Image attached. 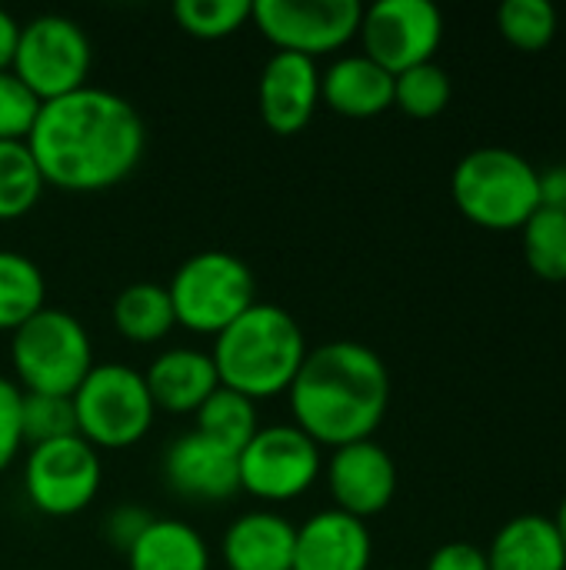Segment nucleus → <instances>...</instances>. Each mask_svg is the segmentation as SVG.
<instances>
[{"label":"nucleus","mask_w":566,"mask_h":570,"mask_svg":"<svg viewBox=\"0 0 566 570\" xmlns=\"http://www.w3.org/2000/svg\"><path fill=\"white\" fill-rule=\"evenodd\" d=\"M147 130L130 100L103 87H80L40 104L27 147L47 180L67 194L117 187L143 157Z\"/></svg>","instance_id":"nucleus-1"},{"label":"nucleus","mask_w":566,"mask_h":570,"mask_svg":"<svg viewBox=\"0 0 566 570\" xmlns=\"http://www.w3.org/2000/svg\"><path fill=\"white\" fill-rule=\"evenodd\" d=\"M287 404L294 424L320 448L370 441L390 407V371L360 341H330L307 351Z\"/></svg>","instance_id":"nucleus-2"},{"label":"nucleus","mask_w":566,"mask_h":570,"mask_svg":"<svg viewBox=\"0 0 566 570\" xmlns=\"http://www.w3.org/2000/svg\"><path fill=\"white\" fill-rule=\"evenodd\" d=\"M307 351L310 347L297 317L277 304L257 301L214 337L210 357L220 387H230L257 404L290 391Z\"/></svg>","instance_id":"nucleus-3"},{"label":"nucleus","mask_w":566,"mask_h":570,"mask_svg":"<svg viewBox=\"0 0 566 570\" xmlns=\"http://www.w3.org/2000/svg\"><path fill=\"white\" fill-rule=\"evenodd\" d=\"M450 194L470 224L520 230L540 210V170L510 147H477L457 160Z\"/></svg>","instance_id":"nucleus-4"},{"label":"nucleus","mask_w":566,"mask_h":570,"mask_svg":"<svg viewBox=\"0 0 566 570\" xmlns=\"http://www.w3.org/2000/svg\"><path fill=\"white\" fill-rule=\"evenodd\" d=\"M10 367L23 394L73 397L93 367L90 334L70 311L43 307L10 334Z\"/></svg>","instance_id":"nucleus-5"},{"label":"nucleus","mask_w":566,"mask_h":570,"mask_svg":"<svg viewBox=\"0 0 566 570\" xmlns=\"http://www.w3.org/2000/svg\"><path fill=\"white\" fill-rule=\"evenodd\" d=\"M77 434L93 451H127L140 444L157 417L147 381L130 364H93L73 391Z\"/></svg>","instance_id":"nucleus-6"},{"label":"nucleus","mask_w":566,"mask_h":570,"mask_svg":"<svg viewBox=\"0 0 566 570\" xmlns=\"http://www.w3.org/2000/svg\"><path fill=\"white\" fill-rule=\"evenodd\" d=\"M167 294L177 327L217 337L257 304V281L237 254L200 250L173 271Z\"/></svg>","instance_id":"nucleus-7"},{"label":"nucleus","mask_w":566,"mask_h":570,"mask_svg":"<svg viewBox=\"0 0 566 570\" xmlns=\"http://www.w3.org/2000/svg\"><path fill=\"white\" fill-rule=\"evenodd\" d=\"M90 60V40L77 20L63 13H40L20 23L10 73L40 104H47L87 87Z\"/></svg>","instance_id":"nucleus-8"},{"label":"nucleus","mask_w":566,"mask_h":570,"mask_svg":"<svg viewBox=\"0 0 566 570\" xmlns=\"http://www.w3.org/2000/svg\"><path fill=\"white\" fill-rule=\"evenodd\" d=\"M237 471L244 494L267 504H287L304 498L320 481L324 448L297 424H260V431L237 454Z\"/></svg>","instance_id":"nucleus-9"},{"label":"nucleus","mask_w":566,"mask_h":570,"mask_svg":"<svg viewBox=\"0 0 566 570\" xmlns=\"http://www.w3.org/2000/svg\"><path fill=\"white\" fill-rule=\"evenodd\" d=\"M360 0H257L250 23L284 53L320 60L344 50L360 30Z\"/></svg>","instance_id":"nucleus-10"},{"label":"nucleus","mask_w":566,"mask_h":570,"mask_svg":"<svg viewBox=\"0 0 566 570\" xmlns=\"http://www.w3.org/2000/svg\"><path fill=\"white\" fill-rule=\"evenodd\" d=\"M103 464L80 434L30 448L23 461L27 501L47 518H73L100 494Z\"/></svg>","instance_id":"nucleus-11"},{"label":"nucleus","mask_w":566,"mask_h":570,"mask_svg":"<svg viewBox=\"0 0 566 570\" xmlns=\"http://www.w3.org/2000/svg\"><path fill=\"white\" fill-rule=\"evenodd\" d=\"M360 53L387 73L430 63L444 40V13L430 0H377L360 17Z\"/></svg>","instance_id":"nucleus-12"},{"label":"nucleus","mask_w":566,"mask_h":570,"mask_svg":"<svg viewBox=\"0 0 566 570\" xmlns=\"http://www.w3.org/2000/svg\"><path fill=\"white\" fill-rule=\"evenodd\" d=\"M324 478L334 508L357 521H370L384 514L397 494V464L390 451L374 438L330 451L324 464Z\"/></svg>","instance_id":"nucleus-13"},{"label":"nucleus","mask_w":566,"mask_h":570,"mask_svg":"<svg viewBox=\"0 0 566 570\" xmlns=\"http://www.w3.org/2000/svg\"><path fill=\"white\" fill-rule=\"evenodd\" d=\"M320 107V63L300 53H270L257 80L260 120L280 134H300Z\"/></svg>","instance_id":"nucleus-14"},{"label":"nucleus","mask_w":566,"mask_h":570,"mask_svg":"<svg viewBox=\"0 0 566 570\" xmlns=\"http://www.w3.org/2000/svg\"><path fill=\"white\" fill-rule=\"evenodd\" d=\"M163 478L170 491L187 501H227L240 491L237 454L203 438L200 431L180 434L167 448Z\"/></svg>","instance_id":"nucleus-15"},{"label":"nucleus","mask_w":566,"mask_h":570,"mask_svg":"<svg viewBox=\"0 0 566 570\" xmlns=\"http://www.w3.org/2000/svg\"><path fill=\"white\" fill-rule=\"evenodd\" d=\"M374 538L367 521H357L337 508L310 514L297 528L290 570H370Z\"/></svg>","instance_id":"nucleus-16"},{"label":"nucleus","mask_w":566,"mask_h":570,"mask_svg":"<svg viewBox=\"0 0 566 570\" xmlns=\"http://www.w3.org/2000/svg\"><path fill=\"white\" fill-rule=\"evenodd\" d=\"M320 104L350 120H370L394 107V73L364 53H340L320 70Z\"/></svg>","instance_id":"nucleus-17"},{"label":"nucleus","mask_w":566,"mask_h":570,"mask_svg":"<svg viewBox=\"0 0 566 570\" xmlns=\"http://www.w3.org/2000/svg\"><path fill=\"white\" fill-rule=\"evenodd\" d=\"M143 381L153 407L167 414H197L203 401L220 387L210 351L197 347H170L157 354L143 371Z\"/></svg>","instance_id":"nucleus-18"},{"label":"nucleus","mask_w":566,"mask_h":570,"mask_svg":"<svg viewBox=\"0 0 566 570\" xmlns=\"http://www.w3.org/2000/svg\"><path fill=\"white\" fill-rule=\"evenodd\" d=\"M297 528L277 511L240 514L220 541L227 570H290Z\"/></svg>","instance_id":"nucleus-19"},{"label":"nucleus","mask_w":566,"mask_h":570,"mask_svg":"<svg viewBox=\"0 0 566 570\" xmlns=\"http://www.w3.org/2000/svg\"><path fill=\"white\" fill-rule=\"evenodd\" d=\"M490 570H566V551L554 518H510L487 548Z\"/></svg>","instance_id":"nucleus-20"},{"label":"nucleus","mask_w":566,"mask_h":570,"mask_svg":"<svg viewBox=\"0 0 566 570\" xmlns=\"http://www.w3.org/2000/svg\"><path fill=\"white\" fill-rule=\"evenodd\" d=\"M127 570H210V548L193 524L153 518L130 544Z\"/></svg>","instance_id":"nucleus-21"},{"label":"nucleus","mask_w":566,"mask_h":570,"mask_svg":"<svg viewBox=\"0 0 566 570\" xmlns=\"http://www.w3.org/2000/svg\"><path fill=\"white\" fill-rule=\"evenodd\" d=\"M110 314H113V327L130 344H160L177 327L170 294L163 284H153V281L127 284L113 297Z\"/></svg>","instance_id":"nucleus-22"},{"label":"nucleus","mask_w":566,"mask_h":570,"mask_svg":"<svg viewBox=\"0 0 566 570\" xmlns=\"http://www.w3.org/2000/svg\"><path fill=\"white\" fill-rule=\"evenodd\" d=\"M43 307H47L43 271L17 250H0V334L3 331L13 334Z\"/></svg>","instance_id":"nucleus-23"},{"label":"nucleus","mask_w":566,"mask_h":570,"mask_svg":"<svg viewBox=\"0 0 566 570\" xmlns=\"http://www.w3.org/2000/svg\"><path fill=\"white\" fill-rule=\"evenodd\" d=\"M193 417H197V431L203 438L217 441L220 448H227L234 454H240L247 448V441L260 431L257 404L230 387H217Z\"/></svg>","instance_id":"nucleus-24"},{"label":"nucleus","mask_w":566,"mask_h":570,"mask_svg":"<svg viewBox=\"0 0 566 570\" xmlns=\"http://www.w3.org/2000/svg\"><path fill=\"white\" fill-rule=\"evenodd\" d=\"M47 190V180L27 140H0V220L27 217Z\"/></svg>","instance_id":"nucleus-25"},{"label":"nucleus","mask_w":566,"mask_h":570,"mask_svg":"<svg viewBox=\"0 0 566 570\" xmlns=\"http://www.w3.org/2000/svg\"><path fill=\"white\" fill-rule=\"evenodd\" d=\"M524 261L527 267L550 284L566 281V214L540 207L524 227H520Z\"/></svg>","instance_id":"nucleus-26"},{"label":"nucleus","mask_w":566,"mask_h":570,"mask_svg":"<svg viewBox=\"0 0 566 570\" xmlns=\"http://www.w3.org/2000/svg\"><path fill=\"white\" fill-rule=\"evenodd\" d=\"M560 27L557 7L550 0H504L497 10L500 37L520 53H540L554 43Z\"/></svg>","instance_id":"nucleus-27"},{"label":"nucleus","mask_w":566,"mask_h":570,"mask_svg":"<svg viewBox=\"0 0 566 570\" xmlns=\"http://www.w3.org/2000/svg\"><path fill=\"white\" fill-rule=\"evenodd\" d=\"M450 97H454L450 73L437 60L417 63V67L394 77V107L414 120L440 117L450 107Z\"/></svg>","instance_id":"nucleus-28"},{"label":"nucleus","mask_w":566,"mask_h":570,"mask_svg":"<svg viewBox=\"0 0 566 570\" xmlns=\"http://www.w3.org/2000/svg\"><path fill=\"white\" fill-rule=\"evenodd\" d=\"M250 0H177L173 20L197 40H224L250 23Z\"/></svg>","instance_id":"nucleus-29"},{"label":"nucleus","mask_w":566,"mask_h":570,"mask_svg":"<svg viewBox=\"0 0 566 570\" xmlns=\"http://www.w3.org/2000/svg\"><path fill=\"white\" fill-rule=\"evenodd\" d=\"M20 424H23V444H50L60 438L77 434V414L70 397L53 394H23L20 404Z\"/></svg>","instance_id":"nucleus-30"},{"label":"nucleus","mask_w":566,"mask_h":570,"mask_svg":"<svg viewBox=\"0 0 566 570\" xmlns=\"http://www.w3.org/2000/svg\"><path fill=\"white\" fill-rule=\"evenodd\" d=\"M37 114L40 100L10 70H0V140H27Z\"/></svg>","instance_id":"nucleus-31"},{"label":"nucleus","mask_w":566,"mask_h":570,"mask_svg":"<svg viewBox=\"0 0 566 570\" xmlns=\"http://www.w3.org/2000/svg\"><path fill=\"white\" fill-rule=\"evenodd\" d=\"M23 391L0 374V474L17 461L23 448V424H20Z\"/></svg>","instance_id":"nucleus-32"},{"label":"nucleus","mask_w":566,"mask_h":570,"mask_svg":"<svg viewBox=\"0 0 566 570\" xmlns=\"http://www.w3.org/2000/svg\"><path fill=\"white\" fill-rule=\"evenodd\" d=\"M427 570H490V564L484 548L470 541H447L427 558Z\"/></svg>","instance_id":"nucleus-33"},{"label":"nucleus","mask_w":566,"mask_h":570,"mask_svg":"<svg viewBox=\"0 0 566 570\" xmlns=\"http://www.w3.org/2000/svg\"><path fill=\"white\" fill-rule=\"evenodd\" d=\"M150 521H153V514H147L143 508H137V504H120V508L107 518V538L127 554L130 544L147 531Z\"/></svg>","instance_id":"nucleus-34"},{"label":"nucleus","mask_w":566,"mask_h":570,"mask_svg":"<svg viewBox=\"0 0 566 570\" xmlns=\"http://www.w3.org/2000/svg\"><path fill=\"white\" fill-rule=\"evenodd\" d=\"M540 207L566 214V164L540 170Z\"/></svg>","instance_id":"nucleus-35"},{"label":"nucleus","mask_w":566,"mask_h":570,"mask_svg":"<svg viewBox=\"0 0 566 570\" xmlns=\"http://www.w3.org/2000/svg\"><path fill=\"white\" fill-rule=\"evenodd\" d=\"M17 33H20V23L13 20V13H10V10H3V7H0V70H10V63H13Z\"/></svg>","instance_id":"nucleus-36"},{"label":"nucleus","mask_w":566,"mask_h":570,"mask_svg":"<svg viewBox=\"0 0 566 570\" xmlns=\"http://www.w3.org/2000/svg\"><path fill=\"white\" fill-rule=\"evenodd\" d=\"M554 524H557V534H560V541H564V551H566V498L560 501V508H557V518H554Z\"/></svg>","instance_id":"nucleus-37"}]
</instances>
